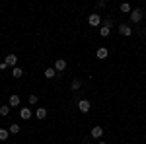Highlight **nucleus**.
Here are the masks:
<instances>
[{
	"label": "nucleus",
	"mask_w": 146,
	"mask_h": 144,
	"mask_svg": "<svg viewBox=\"0 0 146 144\" xmlns=\"http://www.w3.org/2000/svg\"><path fill=\"white\" fill-rule=\"evenodd\" d=\"M18 105H20V96L12 94L10 96V107H18Z\"/></svg>",
	"instance_id": "9d476101"
},
{
	"label": "nucleus",
	"mask_w": 146,
	"mask_h": 144,
	"mask_svg": "<svg viewBox=\"0 0 146 144\" xmlns=\"http://www.w3.org/2000/svg\"><path fill=\"white\" fill-rule=\"evenodd\" d=\"M47 117V109L45 107H39V109H37V119H45Z\"/></svg>",
	"instance_id": "2eb2a0df"
},
{
	"label": "nucleus",
	"mask_w": 146,
	"mask_h": 144,
	"mask_svg": "<svg viewBox=\"0 0 146 144\" xmlns=\"http://www.w3.org/2000/svg\"><path fill=\"white\" fill-rule=\"evenodd\" d=\"M80 88H82V80L74 78V80H72V92H78Z\"/></svg>",
	"instance_id": "9b49d317"
},
{
	"label": "nucleus",
	"mask_w": 146,
	"mask_h": 144,
	"mask_svg": "<svg viewBox=\"0 0 146 144\" xmlns=\"http://www.w3.org/2000/svg\"><path fill=\"white\" fill-rule=\"evenodd\" d=\"M103 25H105V27H109V29H111V27H113V20H105V22H103Z\"/></svg>",
	"instance_id": "412c9836"
},
{
	"label": "nucleus",
	"mask_w": 146,
	"mask_h": 144,
	"mask_svg": "<svg viewBox=\"0 0 146 144\" xmlns=\"http://www.w3.org/2000/svg\"><path fill=\"white\" fill-rule=\"evenodd\" d=\"M8 131H10V134H18V133H20V125H10Z\"/></svg>",
	"instance_id": "6ab92c4d"
},
{
	"label": "nucleus",
	"mask_w": 146,
	"mask_h": 144,
	"mask_svg": "<svg viewBox=\"0 0 146 144\" xmlns=\"http://www.w3.org/2000/svg\"><path fill=\"white\" fill-rule=\"evenodd\" d=\"M78 109L82 111V113H88V111L92 109V103L88 100H78Z\"/></svg>",
	"instance_id": "20e7f679"
},
{
	"label": "nucleus",
	"mask_w": 146,
	"mask_h": 144,
	"mask_svg": "<svg viewBox=\"0 0 146 144\" xmlns=\"http://www.w3.org/2000/svg\"><path fill=\"white\" fill-rule=\"evenodd\" d=\"M27 101H29L31 105H35V103H37V96H35V94H31V96L27 98Z\"/></svg>",
	"instance_id": "aec40b11"
},
{
	"label": "nucleus",
	"mask_w": 146,
	"mask_h": 144,
	"mask_svg": "<svg viewBox=\"0 0 146 144\" xmlns=\"http://www.w3.org/2000/svg\"><path fill=\"white\" fill-rule=\"evenodd\" d=\"M55 76H56V70H55V68H47V70H45V78L53 80Z\"/></svg>",
	"instance_id": "f8f14e48"
},
{
	"label": "nucleus",
	"mask_w": 146,
	"mask_h": 144,
	"mask_svg": "<svg viewBox=\"0 0 146 144\" xmlns=\"http://www.w3.org/2000/svg\"><path fill=\"white\" fill-rule=\"evenodd\" d=\"M107 55H109V51H107L105 47H100V49L96 51V56H98V58H107Z\"/></svg>",
	"instance_id": "1a4fd4ad"
},
{
	"label": "nucleus",
	"mask_w": 146,
	"mask_h": 144,
	"mask_svg": "<svg viewBox=\"0 0 146 144\" xmlns=\"http://www.w3.org/2000/svg\"><path fill=\"white\" fill-rule=\"evenodd\" d=\"M31 115H33V113H31V109H27V107H22V109H20V117H22L23 121H29Z\"/></svg>",
	"instance_id": "423d86ee"
},
{
	"label": "nucleus",
	"mask_w": 146,
	"mask_h": 144,
	"mask_svg": "<svg viewBox=\"0 0 146 144\" xmlns=\"http://www.w3.org/2000/svg\"><path fill=\"white\" fill-rule=\"evenodd\" d=\"M119 10L123 12V14H129V12H131V4H129V2H123V4L119 6Z\"/></svg>",
	"instance_id": "4468645a"
},
{
	"label": "nucleus",
	"mask_w": 146,
	"mask_h": 144,
	"mask_svg": "<svg viewBox=\"0 0 146 144\" xmlns=\"http://www.w3.org/2000/svg\"><path fill=\"white\" fill-rule=\"evenodd\" d=\"M119 33L123 35V37H131V35H133V27H131L129 23H121V25H119Z\"/></svg>",
	"instance_id": "7ed1b4c3"
},
{
	"label": "nucleus",
	"mask_w": 146,
	"mask_h": 144,
	"mask_svg": "<svg viewBox=\"0 0 146 144\" xmlns=\"http://www.w3.org/2000/svg\"><path fill=\"white\" fill-rule=\"evenodd\" d=\"M88 23H90L92 27H100V25H101V16H100V14H96V12L90 14V16H88Z\"/></svg>",
	"instance_id": "f257e3e1"
},
{
	"label": "nucleus",
	"mask_w": 146,
	"mask_h": 144,
	"mask_svg": "<svg viewBox=\"0 0 146 144\" xmlns=\"http://www.w3.org/2000/svg\"><path fill=\"white\" fill-rule=\"evenodd\" d=\"M6 68H8V64H6V62H0V70H6Z\"/></svg>",
	"instance_id": "4be33fe9"
},
{
	"label": "nucleus",
	"mask_w": 146,
	"mask_h": 144,
	"mask_svg": "<svg viewBox=\"0 0 146 144\" xmlns=\"http://www.w3.org/2000/svg\"><path fill=\"white\" fill-rule=\"evenodd\" d=\"M98 144H105V142H98Z\"/></svg>",
	"instance_id": "5701e85b"
},
{
	"label": "nucleus",
	"mask_w": 146,
	"mask_h": 144,
	"mask_svg": "<svg viewBox=\"0 0 146 144\" xmlns=\"http://www.w3.org/2000/svg\"><path fill=\"white\" fill-rule=\"evenodd\" d=\"M64 68H66V60H64V58H56L55 60V70L56 72H62Z\"/></svg>",
	"instance_id": "39448f33"
},
{
	"label": "nucleus",
	"mask_w": 146,
	"mask_h": 144,
	"mask_svg": "<svg viewBox=\"0 0 146 144\" xmlns=\"http://www.w3.org/2000/svg\"><path fill=\"white\" fill-rule=\"evenodd\" d=\"M4 62H6L8 66H14V68H16V64H18V56H16V55H8Z\"/></svg>",
	"instance_id": "0eeeda50"
},
{
	"label": "nucleus",
	"mask_w": 146,
	"mask_h": 144,
	"mask_svg": "<svg viewBox=\"0 0 146 144\" xmlns=\"http://www.w3.org/2000/svg\"><path fill=\"white\" fill-rule=\"evenodd\" d=\"M12 74H14V78H22V74H23V70L20 66H16L14 68V72H12Z\"/></svg>",
	"instance_id": "a211bd4d"
},
{
	"label": "nucleus",
	"mask_w": 146,
	"mask_h": 144,
	"mask_svg": "<svg viewBox=\"0 0 146 144\" xmlns=\"http://www.w3.org/2000/svg\"><path fill=\"white\" fill-rule=\"evenodd\" d=\"M92 136H94V138H101V136H103V129H101L100 125H96V127L92 129Z\"/></svg>",
	"instance_id": "6e6552de"
},
{
	"label": "nucleus",
	"mask_w": 146,
	"mask_h": 144,
	"mask_svg": "<svg viewBox=\"0 0 146 144\" xmlns=\"http://www.w3.org/2000/svg\"><path fill=\"white\" fill-rule=\"evenodd\" d=\"M142 16H144L142 10H140V8H135V10L131 12V22L133 23H140L142 22Z\"/></svg>",
	"instance_id": "f03ea898"
},
{
	"label": "nucleus",
	"mask_w": 146,
	"mask_h": 144,
	"mask_svg": "<svg viewBox=\"0 0 146 144\" xmlns=\"http://www.w3.org/2000/svg\"><path fill=\"white\" fill-rule=\"evenodd\" d=\"M8 136H10V131H6V129H0V140H8Z\"/></svg>",
	"instance_id": "dca6fc26"
},
{
	"label": "nucleus",
	"mask_w": 146,
	"mask_h": 144,
	"mask_svg": "<svg viewBox=\"0 0 146 144\" xmlns=\"http://www.w3.org/2000/svg\"><path fill=\"white\" fill-rule=\"evenodd\" d=\"M109 33H111L109 27H105V25H101V27H100V35H101V37H109Z\"/></svg>",
	"instance_id": "ddd939ff"
},
{
	"label": "nucleus",
	"mask_w": 146,
	"mask_h": 144,
	"mask_svg": "<svg viewBox=\"0 0 146 144\" xmlns=\"http://www.w3.org/2000/svg\"><path fill=\"white\" fill-rule=\"evenodd\" d=\"M8 113H10V105H2V107H0V115H2V117H6Z\"/></svg>",
	"instance_id": "f3484780"
}]
</instances>
